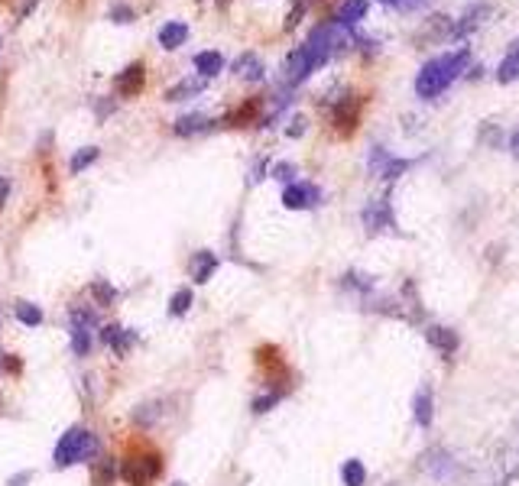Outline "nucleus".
<instances>
[{
  "label": "nucleus",
  "mask_w": 519,
  "mask_h": 486,
  "mask_svg": "<svg viewBox=\"0 0 519 486\" xmlns=\"http://www.w3.org/2000/svg\"><path fill=\"white\" fill-rule=\"evenodd\" d=\"M467 58H471V52H467V49H458L451 56H438V58H432V62H425L422 72L415 75V94L425 97V101H432V97H438L442 91H448L454 78L467 68Z\"/></svg>",
  "instance_id": "obj_1"
},
{
  "label": "nucleus",
  "mask_w": 519,
  "mask_h": 486,
  "mask_svg": "<svg viewBox=\"0 0 519 486\" xmlns=\"http://www.w3.org/2000/svg\"><path fill=\"white\" fill-rule=\"evenodd\" d=\"M98 450V438L88 428L75 425L68 428L56 444V467H72V464H82V460H91Z\"/></svg>",
  "instance_id": "obj_2"
},
{
  "label": "nucleus",
  "mask_w": 519,
  "mask_h": 486,
  "mask_svg": "<svg viewBox=\"0 0 519 486\" xmlns=\"http://www.w3.org/2000/svg\"><path fill=\"white\" fill-rule=\"evenodd\" d=\"M160 470H162V464L156 454H143V457H127L121 467H117V473L130 486H146L150 480L160 477Z\"/></svg>",
  "instance_id": "obj_3"
},
{
  "label": "nucleus",
  "mask_w": 519,
  "mask_h": 486,
  "mask_svg": "<svg viewBox=\"0 0 519 486\" xmlns=\"http://www.w3.org/2000/svg\"><path fill=\"white\" fill-rule=\"evenodd\" d=\"M360 221H364V227H367L370 234H377V230H389V227L396 224V221H393L389 198H373V201L360 211Z\"/></svg>",
  "instance_id": "obj_4"
},
{
  "label": "nucleus",
  "mask_w": 519,
  "mask_h": 486,
  "mask_svg": "<svg viewBox=\"0 0 519 486\" xmlns=\"http://www.w3.org/2000/svg\"><path fill=\"white\" fill-rule=\"evenodd\" d=\"M321 201V191L309 182H293V185H286L283 191V205L289 211H302V207H315Z\"/></svg>",
  "instance_id": "obj_5"
},
{
  "label": "nucleus",
  "mask_w": 519,
  "mask_h": 486,
  "mask_svg": "<svg viewBox=\"0 0 519 486\" xmlns=\"http://www.w3.org/2000/svg\"><path fill=\"white\" fill-rule=\"evenodd\" d=\"M422 467L428 470L435 480H451L454 470H458V464H454V457L444 448H435V450H428V454L422 457Z\"/></svg>",
  "instance_id": "obj_6"
},
{
  "label": "nucleus",
  "mask_w": 519,
  "mask_h": 486,
  "mask_svg": "<svg viewBox=\"0 0 519 486\" xmlns=\"http://www.w3.org/2000/svg\"><path fill=\"white\" fill-rule=\"evenodd\" d=\"M425 337H428V344L438 350L442 356H451L458 354V347H461V337H458V331L454 327H442V324H432L428 331H425Z\"/></svg>",
  "instance_id": "obj_7"
},
{
  "label": "nucleus",
  "mask_w": 519,
  "mask_h": 486,
  "mask_svg": "<svg viewBox=\"0 0 519 486\" xmlns=\"http://www.w3.org/2000/svg\"><path fill=\"white\" fill-rule=\"evenodd\" d=\"M490 17V7L487 3H474L467 13H464L458 23H454V29H451V39H467L474 33V29H481L483 26V19Z\"/></svg>",
  "instance_id": "obj_8"
},
{
  "label": "nucleus",
  "mask_w": 519,
  "mask_h": 486,
  "mask_svg": "<svg viewBox=\"0 0 519 486\" xmlns=\"http://www.w3.org/2000/svg\"><path fill=\"white\" fill-rule=\"evenodd\" d=\"M412 418L419 428H432L435 421V393L428 386H422L419 393L412 395Z\"/></svg>",
  "instance_id": "obj_9"
},
{
  "label": "nucleus",
  "mask_w": 519,
  "mask_h": 486,
  "mask_svg": "<svg viewBox=\"0 0 519 486\" xmlns=\"http://www.w3.org/2000/svg\"><path fill=\"white\" fill-rule=\"evenodd\" d=\"M101 337H104V344L111 347L117 356H127V350L137 344V331H130V327H121V324H107L101 331Z\"/></svg>",
  "instance_id": "obj_10"
},
{
  "label": "nucleus",
  "mask_w": 519,
  "mask_h": 486,
  "mask_svg": "<svg viewBox=\"0 0 519 486\" xmlns=\"http://www.w3.org/2000/svg\"><path fill=\"white\" fill-rule=\"evenodd\" d=\"M143 81H146V68H143L140 62H133L130 68H123L121 75H117V91H121L123 97H133V94H140Z\"/></svg>",
  "instance_id": "obj_11"
},
{
  "label": "nucleus",
  "mask_w": 519,
  "mask_h": 486,
  "mask_svg": "<svg viewBox=\"0 0 519 486\" xmlns=\"http://www.w3.org/2000/svg\"><path fill=\"white\" fill-rule=\"evenodd\" d=\"M367 0H344L338 7V17H334V23L338 26H344V29H350V26H357L360 19L367 17Z\"/></svg>",
  "instance_id": "obj_12"
},
{
  "label": "nucleus",
  "mask_w": 519,
  "mask_h": 486,
  "mask_svg": "<svg viewBox=\"0 0 519 486\" xmlns=\"http://www.w3.org/2000/svg\"><path fill=\"white\" fill-rule=\"evenodd\" d=\"M451 29H454L451 17H444V13H438V17L425 19V29H422V33H419V42H442L444 36H451Z\"/></svg>",
  "instance_id": "obj_13"
},
{
  "label": "nucleus",
  "mask_w": 519,
  "mask_h": 486,
  "mask_svg": "<svg viewBox=\"0 0 519 486\" xmlns=\"http://www.w3.org/2000/svg\"><path fill=\"white\" fill-rule=\"evenodd\" d=\"M201 91H205V78L195 75V78H185V81L172 84L162 97H166V101H189V97H199Z\"/></svg>",
  "instance_id": "obj_14"
},
{
  "label": "nucleus",
  "mask_w": 519,
  "mask_h": 486,
  "mask_svg": "<svg viewBox=\"0 0 519 486\" xmlns=\"http://www.w3.org/2000/svg\"><path fill=\"white\" fill-rule=\"evenodd\" d=\"M215 272H217V256H215V253H211V250L195 253V260H192V279L208 282Z\"/></svg>",
  "instance_id": "obj_15"
},
{
  "label": "nucleus",
  "mask_w": 519,
  "mask_h": 486,
  "mask_svg": "<svg viewBox=\"0 0 519 486\" xmlns=\"http://www.w3.org/2000/svg\"><path fill=\"white\" fill-rule=\"evenodd\" d=\"M185 39H189V26H185L182 19H172V23H166V26L160 29V46L162 49H179Z\"/></svg>",
  "instance_id": "obj_16"
},
{
  "label": "nucleus",
  "mask_w": 519,
  "mask_h": 486,
  "mask_svg": "<svg viewBox=\"0 0 519 486\" xmlns=\"http://www.w3.org/2000/svg\"><path fill=\"white\" fill-rule=\"evenodd\" d=\"M519 78V42H513L510 52L503 56V62L497 65V81L500 84H510Z\"/></svg>",
  "instance_id": "obj_17"
},
{
  "label": "nucleus",
  "mask_w": 519,
  "mask_h": 486,
  "mask_svg": "<svg viewBox=\"0 0 519 486\" xmlns=\"http://www.w3.org/2000/svg\"><path fill=\"white\" fill-rule=\"evenodd\" d=\"M224 68V58H221V52H215V49H208V52H199L195 56V72H199L201 78H215L217 72Z\"/></svg>",
  "instance_id": "obj_18"
},
{
  "label": "nucleus",
  "mask_w": 519,
  "mask_h": 486,
  "mask_svg": "<svg viewBox=\"0 0 519 486\" xmlns=\"http://www.w3.org/2000/svg\"><path fill=\"white\" fill-rule=\"evenodd\" d=\"M234 72L240 78H247V81H260L263 78V65H260V58L250 56V52H244V56L234 62Z\"/></svg>",
  "instance_id": "obj_19"
},
{
  "label": "nucleus",
  "mask_w": 519,
  "mask_h": 486,
  "mask_svg": "<svg viewBox=\"0 0 519 486\" xmlns=\"http://www.w3.org/2000/svg\"><path fill=\"white\" fill-rule=\"evenodd\" d=\"M341 480H344V486H364V483H367V467H364V460H357V457L344 460V467H341Z\"/></svg>",
  "instance_id": "obj_20"
},
{
  "label": "nucleus",
  "mask_w": 519,
  "mask_h": 486,
  "mask_svg": "<svg viewBox=\"0 0 519 486\" xmlns=\"http://www.w3.org/2000/svg\"><path fill=\"white\" fill-rule=\"evenodd\" d=\"M176 136H192V133H201V130H208V117L205 113H185V117H179L176 120Z\"/></svg>",
  "instance_id": "obj_21"
},
{
  "label": "nucleus",
  "mask_w": 519,
  "mask_h": 486,
  "mask_svg": "<svg viewBox=\"0 0 519 486\" xmlns=\"http://www.w3.org/2000/svg\"><path fill=\"white\" fill-rule=\"evenodd\" d=\"M13 315H17L20 324H26V327H39V324H42V308H39V305H33V301H17V305H13Z\"/></svg>",
  "instance_id": "obj_22"
},
{
  "label": "nucleus",
  "mask_w": 519,
  "mask_h": 486,
  "mask_svg": "<svg viewBox=\"0 0 519 486\" xmlns=\"http://www.w3.org/2000/svg\"><path fill=\"white\" fill-rule=\"evenodd\" d=\"M91 327L85 324H72V350H75V356H88V350H91Z\"/></svg>",
  "instance_id": "obj_23"
},
{
  "label": "nucleus",
  "mask_w": 519,
  "mask_h": 486,
  "mask_svg": "<svg viewBox=\"0 0 519 486\" xmlns=\"http://www.w3.org/2000/svg\"><path fill=\"white\" fill-rule=\"evenodd\" d=\"M98 156H101V150L98 146H85V150H78L75 156H72V162H68V168H72V175H82L91 162H98Z\"/></svg>",
  "instance_id": "obj_24"
},
{
  "label": "nucleus",
  "mask_w": 519,
  "mask_h": 486,
  "mask_svg": "<svg viewBox=\"0 0 519 486\" xmlns=\"http://www.w3.org/2000/svg\"><path fill=\"white\" fill-rule=\"evenodd\" d=\"M477 143H481V146H500L503 143V130L500 127H497V123H481V133H477Z\"/></svg>",
  "instance_id": "obj_25"
},
{
  "label": "nucleus",
  "mask_w": 519,
  "mask_h": 486,
  "mask_svg": "<svg viewBox=\"0 0 519 486\" xmlns=\"http://www.w3.org/2000/svg\"><path fill=\"white\" fill-rule=\"evenodd\" d=\"M192 308V289H179L176 295L169 299V315H176V318H182L185 311Z\"/></svg>",
  "instance_id": "obj_26"
},
{
  "label": "nucleus",
  "mask_w": 519,
  "mask_h": 486,
  "mask_svg": "<svg viewBox=\"0 0 519 486\" xmlns=\"http://www.w3.org/2000/svg\"><path fill=\"white\" fill-rule=\"evenodd\" d=\"M409 166H412V162H409V159H396V156H389V159H387V166L380 168V178H389V182H393V178H399V175H403V172H406Z\"/></svg>",
  "instance_id": "obj_27"
},
{
  "label": "nucleus",
  "mask_w": 519,
  "mask_h": 486,
  "mask_svg": "<svg viewBox=\"0 0 519 486\" xmlns=\"http://www.w3.org/2000/svg\"><path fill=\"white\" fill-rule=\"evenodd\" d=\"M344 289H357V292H370L373 289V279L370 276H360V272H348L344 276V282H341Z\"/></svg>",
  "instance_id": "obj_28"
},
{
  "label": "nucleus",
  "mask_w": 519,
  "mask_h": 486,
  "mask_svg": "<svg viewBox=\"0 0 519 486\" xmlns=\"http://www.w3.org/2000/svg\"><path fill=\"white\" fill-rule=\"evenodd\" d=\"M270 175L279 178V182H289L293 185V178H295V166L293 162H276L273 168H270Z\"/></svg>",
  "instance_id": "obj_29"
},
{
  "label": "nucleus",
  "mask_w": 519,
  "mask_h": 486,
  "mask_svg": "<svg viewBox=\"0 0 519 486\" xmlns=\"http://www.w3.org/2000/svg\"><path fill=\"white\" fill-rule=\"evenodd\" d=\"M91 292H95V295H98V301H101V305H111V301L117 299V292H114V289H111V285H107V282H104V279H98L95 285H91Z\"/></svg>",
  "instance_id": "obj_30"
},
{
  "label": "nucleus",
  "mask_w": 519,
  "mask_h": 486,
  "mask_svg": "<svg viewBox=\"0 0 519 486\" xmlns=\"http://www.w3.org/2000/svg\"><path fill=\"white\" fill-rule=\"evenodd\" d=\"M276 402H279V393L260 395V399H254V411H270V409H273Z\"/></svg>",
  "instance_id": "obj_31"
},
{
  "label": "nucleus",
  "mask_w": 519,
  "mask_h": 486,
  "mask_svg": "<svg viewBox=\"0 0 519 486\" xmlns=\"http://www.w3.org/2000/svg\"><path fill=\"white\" fill-rule=\"evenodd\" d=\"M114 473H117V467H114V460H104V467H101V473H98V486H104V483H111V480H114Z\"/></svg>",
  "instance_id": "obj_32"
},
{
  "label": "nucleus",
  "mask_w": 519,
  "mask_h": 486,
  "mask_svg": "<svg viewBox=\"0 0 519 486\" xmlns=\"http://www.w3.org/2000/svg\"><path fill=\"white\" fill-rule=\"evenodd\" d=\"M111 19H114V23H133V10L130 7H114Z\"/></svg>",
  "instance_id": "obj_33"
},
{
  "label": "nucleus",
  "mask_w": 519,
  "mask_h": 486,
  "mask_svg": "<svg viewBox=\"0 0 519 486\" xmlns=\"http://www.w3.org/2000/svg\"><path fill=\"white\" fill-rule=\"evenodd\" d=\"M7 198H10V178L0 175V207L7 205Z\"/></svg>",
  "instance_id": "obj_34"
},
{
  "label": "nucleus",
  "mask_w": 519,
  "mask_h": 486,
  "mask_svg": "<svg viewBox=\"0 0 519 486\" xmlns=\"http://www.w3.org/2000/svg\"><path fill=\"white\" fill-rule=\"evenodd\" d=\"M286 133H289V136H302V133H305V120H302V117H295L293 127H289Z\"/></svg>",
  "instance_id": "obj_35"
},
{
  "label": "nucleus",
  "mask_w": 519,
  "mask_h": 486,
  "mask_svg": "<svg viewBox=\"0 0 519 486\" xmlns=\"http://www.w3.org/2000/svg\"><path fill=\"white\" fill-rule=\"evenodd\" d=\"M510 152L519 159V130H513V136H510Z\"/></svg>",
  "instance_id": "obj_36"
},
{
  "label": "nucleus",
  "mask_w": 519,
  "mask_h": 486,
  "mask_svg": "<svg viewBox=\"0 0 519 486\" xmlns=\"http://www.w3.org/2000/svg\"><path fill=\"white\" fill-rule=\"evenodd\" d=\"M422 3H428V0H403V7L399 10H419Z\"/></svg>",
  "instance_id": "obj_37"
},
{
  "label": "nucleus",
  "mask_w": 519,
  "mask_h": 486,
  "mask_svg": "<svg viewBox=\"0 0 519 486\" xmlns=\"http://www.w3.org/2000/svg\"><path fill=\"white\" fill-rule=\"evenodd\" d=\"M481 75H483V68H481V65H474V68H471V75H467V78L474 81V78H481Z\"/></svg>",
  "instance_id": "obj_38"
},
{
  "label": "nucleus",
  "mask_w": 519,
  "mask_h": 486,
  "mask_svg": "<svg viewBox=\"0 0 519 486\" xmlns=\"http://www.w3.org/2000/svg\"><path fill=\"white\" fill-rule=\"evenodd\" d=\"M172 486H185V483H172Z\"/></svg>",
  "instance_id": "obj_39"
}]
</instances>
